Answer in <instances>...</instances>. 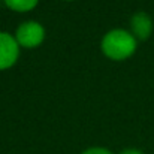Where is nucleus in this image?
<instances>
[{
    "mask_svg": "<svg viewBox=\"0 0 154 154\" xmlns=\"http://www.w3.org/2000/svg\"><path fill=\"white\" fill-rule=\"evenodd\" d=\"M136 50V39L132 33L117 29L105 35L102 41V51L112 60H124Z\"/></svg>",
    "mask_w": 154,
    "mask_h": 154,
    "instance_id": "f257e3e1",
    "label": "nucleus"
},
{
    "mask_svg": "<svg viewBox=\"0 0 154 154\" xmlns=\"http://www.w3.org/2000/svg\"><path fill=\"white\" fill-rule=\"evenodd\" d=\"M44 38H45L44 27L35 21L23 23L17 30V42H18V45H21L24 48H35V47L41 45Z\"/></svg>",
    "mask_w": 154,
    "mask_h": 154,
    "instance_id": "f03ea898",
    "label": "nucleus"
},
{
    "mask_svg": "<svg viewBox=\"0 0 154 154\" xmlns=\"http://www.w3.org/2000/svg\"><path fill=\"white\" fill-rule=\"evenodd\" d=\"M18 42L8 33H0V69L11 67L18 58Z\"/></svg>",
    "mask_w": 154,
    "mask_h": 154,
    "instance_id": "7ed1b4c3",
    "label": "nucleus"
},
{
    "mask_svg": "<svg viewBox=\"0 0 154 154\" xmlns=\"http://www.w3.org/2000/svg\"><path fill=\"white\" fill-rule=\"evenodd\" d=\"M132 32L135 39L139 41H147L153 32V21L145 12H138L132 17Z\"/></svg>",
    "mask_w": 154,
    "mask_h": 154,
    "instance_id": "20e7f679",
    "label": "nucleus"
},
{
    "mask_svg": "<svg viewBox=\"0 0 154 154\" xmlns=\"http://www.w3.org/2000/svg\"><path fill=\"white\" fill-rule=\"evenodd\" d=\"M39 0H5L6 6L17 11V12H27V11H32L36 5H38Z\"/></svg>",
    "mask_w": 154,
    "mask_h": 154,
    "instance_id": "39448f33",
    "label": "nucleus"
},
{
    "mask_svg": "<svg viewBox=\"0 0 154 154\" xmlns=\"http://www.w3.org/2000/svg\"><path fill=\"white\" fill-rule=\"evenodd\" d=\"M81 154H112L109 150H106V148H100V147H94V148H88V150H85L84 153Z\"/></svg>",
    "mask_w": 154,
    "mask_h": 154,
    "instance_id": "423d86ee",
    "label": "nucleus"
},
{
    "mask_svg": "<svg viewBox=\"0 0 154 154\" xmlns=\"http://www.w3.org/2000/svg\"><path fill=\"white\" fill-rule=\"evenodd\" d=\"M120 154H144L141 150H136V148H127L124 151H121Z\"/></svg>",
    "mask_w": 154,
    "mask_h": 154,
    "instance_id": "0eeeda50",
    "label": "nucleus"
}]
</instances>
